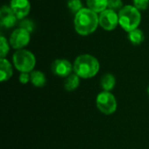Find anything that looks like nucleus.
I'll use <instances>...</instances> for the list:
<instances>
[{
  "instance_id": "23",
  "label": "nucleus",
  "mask_w": 149,
  "mask_h": 149,
  "mask_svg": "<svg viewBox=\"0 0 149 149\" xmlns=\"http://www.w3.org/2000/svg\"><path fill=\"white\" fill-rule=\"evenodd\" d=\"M148 95H149V87L148 88Z\"/></svg>"
},
{
  "instance_id": "9",
  "label": "nucleus",
  "mask_w": 149,
  "mask_h": 149,
  "mask_svg": "<svg viewBox=\"0 0 149 149\" xmlns=\"http://www.w3.org/2000/svg\"><path fill=\"white\" fill-rule=\"evenodd\" d=\"M10 7L17 16V19H24L30 12L31 3L28 0H10Z\"/></svg>"
},
{
  "instance_id": "8",
  "label": "nucleus",
  "mask_w": 149,
  "mask_h": 149,
  "mask_svg": "<svg viewBox=\"0 0 149 149\" xmlns=\"http://www.w3.org/2000/svg\"><path fill=\"white\" fill-rule=\"evenodd\" d=\"M72 70L73 65H72L66 59H56L52 64V72L58 77L66 78L70 74H72Z\"/></svg>"
},
{
  "instance_id": "10",
  "label": "nucleus",
  "mask_w": 149,
  "mask_h": 149,
  "mask_svg": "<svg viewBox=\"0 0 149 149\" xmlns=\"http://www.w3.org/2000/svg\"><path fill=\"white\" fill-rule=\"evenodd\" d=\"M0 21L3 26L11 28L17 24V17L10 6L3 5L0 10Z\"/></svg>"
},
{
  "instance_id": "2",
  "label": "nucleus",
  "mask_w": 149,
  "mask_h": 149,
  "mask_svg": "<svg viewBox=\"0 0 149 149\" xmlns=\"http://www.w3.org/2000/svg\"><path fill=\"white\" fill-rule=\"evenodd\" d=\"M74 72L82 79L94 77L100 71V62L90 54H82L76 58L73 63Z\"/></svg>"
},
{
  "instance_id": "13",
  "label": "nucleus",
  "mask_w": 149,
  "mask_h": 149,
  "mask_svg": "<svg viewBox=\"0 0 149 149\" xmlns=\"http://www.w3.org/2000/svg\"><path fill=\"white\" fill-rule=\"evenodd\" d=\"M86 4L90 10L100 13L107 9L108 0H86Z\"/></svg>"
},
{
  "instance_id": "4",
  "label": "nucleus",
  "mask_w": 149,
  "mask_h": 149,
  "mask_svg": "<svg viewBox=\"0 0 149 149\" xmlns=\"http://www.w3.org/2000/svg\"><path fill=\"white\" fill-rule=\"evenodd\" d=\"M14 66L21 72H31L36 65V58L27 50H17L12 57Z\"/></svg>"
},
{
  "instance_id": "17",
  "label": "nucleus",
  "mask_w": 149,
  "mask_h": 149,
  "mask_svg": "<svg viewBox=\"0 0 149 149\" xmlns=\"http://www.w3.org/2000/svg\"><path fill=\"white\" fill-rule=\"evenodd\" d=\"M67 6L70 9V10L75 14L83 9V4L81 0H68Z\"/></svg>"
},
{
  "instance_id": "22",
  "label": "nucleus",
  "mask_w": 149,
  "mask_h": 149,
  "mask_svg": "<svg viewBox=\"0 0 149 149\" xmlns=\"http://www.w3.org/2000/svg\"><path fill=\"white\" fill-rule=\"evenodd\" d=\"M19 82L22 84H26L29 81H31V74H29V72H21L19 75Z\"/></svg>"
},
{
  "instance_id": "5",
  "label": "nucleus",
  "mask_w": 149,
  "mask_h": 149,
  "mask_svg": "<svg viewBox=\"0 0 149 149\" xmlns=\"http://www.w3.org/2000/svg\"><path fill=\"white\" fill-rule=\"evenodd\" d=\"M96 105L98 109L106 115L113 114L117 109L116 99L110 92H101L96 98Z\"/></svg>"
},
{
  "instance_id": "7",
  "label": "nucleus",
  "mask_w": 149,
  "mask_h": 149,
  "mask_svg": "<svg viewBox=\"0 0 149 149\" xmlns=\"http://www.w3.org/2000/svg\"><path fill=\"white\" fill-rule=\"evenodd\" d=\"M31 39L30 32L23 28H17L12 31L10 37V44L12 48L16 50H21L26 46Z\"/></svg>"
},
{
  "instance_id": "1",
  "label": "nucleus",
  "mask_w": 149,
  "mask_h": 149,
  "mask_svg": "<svg viewBox=\"0 0 149 149\" xmlns=\"http://www.w3.org/2000/svg\"><path fill=\"white\" fill-rule=\"evenodd\" d=\"M100 24L97 13L89 8H83L74 17V28L77 33L81 36H87L93 33Z\"/></svg>"
},
{
  "instance_id": "3",
  "label": "nucleus",
  "mask_w": 149,
  "mask_h": 149,
  "mask_svg": "<svg viewBox=\"0 0 149 149\" xmlns=\"http://www.w3.org/2000/svg\"><path fill=\"white\" fill-rule=\"evenodd\" d=\"M141 21V15L140 10L133 5L123 6L119 11V24L127 32L137 29Z\"/></svg>"
},
{
  "instance_id": "18",
  "label": "nucleus",
  "mask_w": 149,
  "mask_h": 149,
  "mask_svg": "<svg viewBox=\"0 0 149 149\" xmlns=\"http://www.w3.org/2000/svg\"><path fill=\"white\" fill-rule=\"evenodd\" d=\"M10 46L7 42V39L3 37H0V57L1 58H5V56L9 52Z\"/></svg>"
},
{
  "instance_id": "21",
  "label": "nucleus",
  "mask_w": 149,
  "mask_h": 149,
  "mask_svg": "<svg viewBox=\"0 0 149 149\" xmlns=\"http://www.w3.org/2000/svg\"><path fill=\"white\" fill-rule=\"evenodd\" d=\"M149 5V0H134V6L139 10H144L148 9Z\"/></svg>"
},
{
  "instance_id": "20",
  "label": "nucleus",
  "mask_w": 149,
  "mask_h": 149,
  "mask_svg": "<svg viewBox=\"0 0 149 149\" xmlns=\"http://www.w3.org/2000/svg\"><path fill=\"white\" fill-rule=\"evenodd\" d=\"M107 8L117 10H121L123 8V3L122 0H108V4Z\"/></svg>"
},
{
  "instance_id": "12",
  "label": "nucleus",
  "mask_w": 149,
  "mask_h": 149,
  "mask_svg": "<svg viewBox=\"0 0 149 149\" xmlns=\"http://www.w3.org/2000/svg\"><path fill=\"white\" fill-rule=\"evenodd\" d=\"M115 84H116L115 78L111 73H107L103 75L100 79L101 88L103 89V91L106 92H110L111 90H113L115 86Z\"/></svg>"
},
{
  "instance_id": "14",
  "label": "nucleus",
  "mask_w": 149,
  "mask_h": 149,
  "mask_svg": "<svg viewBox=\"0 0 149 149\" xmlns=\"http://www.w3.org/2000/svg\"><path fill=\"white\" fill-rule=\"evenodd\" d=\"M31 82L36 87H43L45 85L46 78L40 71H32L31 72Z\"/></svg>"
},
{
  "instance_id": "11",
  "label": "nucleus",
  "mask_w": 149,
  "mask_h": 149,
  "mask_svg": "<svg viewBox=\"0 0 149 149\" xmlns=\"http://www.w3.org/2000/svg\"><path fill=\"white\" fill-rule=\"evenodd\" d=\"M12 65L6 58L0 59V80L7 81L12 76Z\"/></svg>"
},
{
  "instance_id": "16",
  "label": "nucleus",
  "mask_w": 149,
  "mask_h": 149,
  "mask_svg": "<svg viewBox=\"0 0 149 149\" xmlns=\"http://www.w3.org/2000/svg\"><path fill=\"white\" fill-rule=\"evenodd\" d=\"M128 39L133 45H137L141 44L144 41L145 36H144L143 31L137 28L128 32Z\"/></svg>"
},
{
  "instance_id": "6",
  "label": "nucleus",
  "mask_w": 149,
  "mask_h": 149,
  "mask_svg": "<svg viewBox=\"0 0 149 149\" xmlns=\"http://www.w3.org/2000/svg\"><path fill=\"white\" fill-rule=\"evenodd\" d=\"M100 25L106 31L114 30L119 24V14L111 9H107L100 13Z\"/></svg>"
},
{
  "instance_id": "15",
  "label": "nucleus",
  "mask_w": 149,
  "mask_h": 149,
  "mask_svg": "<svg viewBox=\"0 0 149 149\" xmlns=\"http://www.w3.org/2000/svg\"><path fill=\"white\" fill-rule=\"evenodd\" d=\"M79 77L76 74H70L68 77L65 78V82H64V86L65 88V90L67 91H73L75 89H77L79 86Z\"/></svg>"
},
{
  "instance_id": "19",
  "label": "nucleus",
  "mask_w": 149,
  "mask_h": 149,
  "mask_svg": "<svg viewBox=\"0 0 149 149\" xmlns=\"http://www.w3.org/2000/svg\"><path fill=\"white\" fill-rule=\"evenodd\" d=\"M19 27L20 28H23L24 30H26L27 31H29L30 33L33 31L34 28H35V25H34V23L31 20V19H26V18H24L20 21L19 23Z\"/></svg>"
}]
</instances>
